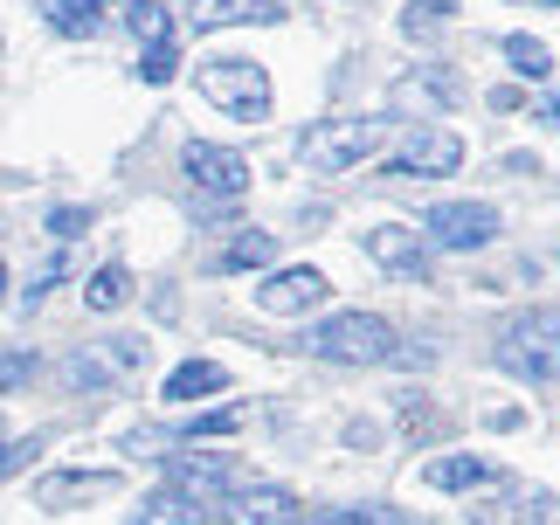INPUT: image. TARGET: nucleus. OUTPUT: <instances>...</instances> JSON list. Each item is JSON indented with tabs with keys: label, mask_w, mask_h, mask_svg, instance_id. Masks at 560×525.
Here are the masks:
<instances>
[{
	"label": "nucleus",
	"mask_w": 560,
	"mask_h": 525,
	"mask_svg": "<svg viewBox=\"0 0 560 525\" xmlns=\"http://www.w3.org/2000/svg\"><path fill=\"white\" fill-rule=\"evenodd\" d=\"M62 374H70V387H83V394H104V387H112V374H118V360L112 353H70Z\"/></svg>",
	"instance_id": "aec40b11"
},
{
	"label": "nucleus",
	"mask_w": 560,
	"mask_h": 525,
	"mask_svg": "<svg viewBox=\"0 0 560 525\" xmlns=\"http://www.w3.org/2000/svg\"><path fill=\"white\" fill-rule=\"evenodd\" d=\"M277 262V235H264V229H243L235 243H222L208 256V270L214 277H235V270H270Z\"/></svg>",
	"instance_id": "ddd939ff"
},
{
	"label": "nucleus",
	"mask_w": 560,
	"mask_h": 525,
	"mask_svg": "<svg viewBox=\"0 0 560 525\" xmlns=\"http://www.w3.org/2000/svg\"><path fill=\"white\" fill-rule=\"evenodd\" d=\"M540 118H547V125H560V97H547V104H540Z\"/></svg>",
	"instance_id": "c756f323"
},
{
	"label": "nucleus",
	"mask_w": 560,
	"mask_h": 525,
	"mask_svg": "<svg viewBox=\"0 0 560 525\" xmlns=\"http://www.w3.org/2000/svg\"><path fill=\"white\" fill-rule=\"evenodd\" d=\"M499 366L512 381H560V312H520L499 332Z\"/></svg>",
	"instance_id": "f03ea898"
},
{
	"label": "nucleus",
	"mask_w": 560,
	"mask_h": 525,
	"mask_svg": "<svg viewBox=\"0 0 560 525\" xmlns=\"http://www.w3.org/2000/svg\"><path fill=\"white\" fill-rule=\"evenodd\" d=\"M298 505H291V491H277V485H249V491H229V498H214V512L208 525H291Z\"/></svg>",
	"instance_id": "9d476101"
},
{
	"label": "nucleus",
	"mask_w": 560,
	"mask_h": 525,
	"mask_svg": "<svg viewBox=\"0 0 560 525\" xmlns=\"http://www.w3.org/2000/svg\"><path fill=\"white\" fill-rule=\"evenodd\" d=\"M42 14H49L56 35H97V8H91V0H49Z\"/></svg>",
	"instance_id": "412c9836"
},
{
	"label": "nucleus",
	"mask_w": 560,
	"mask_h": 525,
	"mask_svg": "<svg viewBox=\"0 0 560 525\" xmlns=\"http://www.w3.org/2000/svg\"><path fill=\"white\" fill-rule=\"evenodd\" d=\"M229 387V366L214 360H180L174 374H166V401H208V394Z\"/></svg>",
	"instance_id": "4468645a"
},
{
	"label": "nucleus",
	"mask_w": 560,
	"mask_h": 525,
	"mask_svg": "<svg viewBox=\"0 0 560 525\" xmlns=\"http://www.w3.org/2000/svg\"><path fill=\"white\" fill-rule=\"evenodd\" d=\"M381 139H387L381 118H326V125H312L305 139H298V160L312 173H353L360 160L381 152Z\"/></svg>",
	"instance_id": "7ed1b4c3"
},
{
	"label": "nucleus",
	"mask_w": 560,
	"mask_h": 525,
	"mask_svg": "<svg viewBox=\"0 0 560 525\" xmlns=\"http://www.w3.org/2000/svg\"><path fill=\"white\" fill-rule=\"evenodd\" d=\"M125 298H132V270H125V262H104V270H91V283H83V304H91V312H118Z\"/></svg>",
	"instance_id": "f3484780"
},
{
	"label": "nucleus",
	"mask_w": 560,
	"mask_h": 525,
	"mask_svg": "<svg viewBox=\"0 0 560 525\" xmlns=\"http://www.w3.org/2000/svg\"><path fill=\"white\" fill-rule=\"evenodd\" d=\"M62 270H70V262H62V256H49V262H42V277L28 283V291H21V304H42V298H49V283H56Z\"/></svg>",
	"instance_id": "cd10ccee"
},
{
	"label": "nucleus",
	"mask_w": 560,
	"mask_h": 525,
	"mask_svg": "<svg viewBox=\"0 0 560 525\" xmlns=\"http://www.w3.org/2000/svg\"><path fill=\"white\" fill-rule=\"evenodd\" d=\"M35 450H42L35 435H21V443H0V485H8L14 470H28V464H35Z\"/></svg>",
	"instance_id": "a878e982"
},
{
	"label": "nucleus",
	"mask_w": 560,
	"mask_h": 525,
	"mask_svg": "<svg viewBox=\"0 0 560 525\" xmlns=\"http://www.w3.org/2000/svg\"><path fill=\"white\" fill-rule=\"evenodd\" d=\"M312 353L332 360V366H387L401 353V339H395V325L374 318V312H332L312 332Z\"/></svg>",
	"instance_id": "f257e3e1"
},
{
	"label": "nucleus",
	"mask_w": 560,
	"mask_h": 525,
	"mask_svg": "<svg viewBox=\"0 0 560 525\" xmlns=\"http://www.w3.org/2000/svg\"><path fill=\"white\" fill-rule=\"evenodd\" d=\"M132 525H208V505H201V498H187V491H174V485H166L160 498H145V505L132 512Z\"/></svg>",
	"instance_id": "2eb2a0df"
},
{
	"label": "nucleus",
	"mask_w": 560,
	"mask_h": 525,
	"mask_svg": "<svg viewBox=\"0 0 560 525\" xmlns=\"http://www.w3.org/2000/svg\"><path fill=\"white\" fill-rule=\"evenodd\" d=\"M457 166H464V139H457V131H443V125L408 131L401 152L387 160V173H416V180H443V173H457Z\"/></svg>",
	"instance_id": "423d86ee"
},
{
	"label": "nucleus",
	"mask_w": 560,
	"mask_h": 525,
	"mask_svg": "<svg viewBox=\"0 0 560 525\" xmlns=\"http://www.w3.org/2000/svg\"><path fill=\"white\" fill-rule=\"evenodd\" d=\"M243 422H249L243 408H214V415H201V422H187L180 435H187V443H201V435H235Z\"/></svg>",
	"instance_id": "b1692460"
},
{
	"label": "nucleus",
	"mask_w": 560,
	"mask_h": 525,
	"mask_svg": "<svg viewBox=\"0 0 560 525\" xmlns=\"http://www.w3.org/2000/svg\"><path fill=\"white\" fill-rule=\"evenodd\" d=\"M368 256L381 262V270H395V277H429V243H422V229L381 222V229H368Z\"/></svg>",
	"instance_id": "9b49d317"
},
{
	"label": "nucleus",
	"mask_w": 560,
	"mask_h": 525,
	"mask_svg": "<svg viewBox=\"0 0 560 525\" xmlns=\"http://www.w3.org/2000/svg\"><path fill=\"white\" fill-rule=\"evenodd\" d=\"M284 0H201L194 8V21L201 28H235V21H249V14H277Z\"/></svg>",
	"instance_id": "a211bd4d"
},
{
	"label": "nucleus",
	"mask_w": 560,
	"mask_h": 525,
	"mask_svg": "<svg viewBox=\"0 0 560 525\" xmlns=\"http://www.w3.org/2000/svg\"><path fill=\"white\" fill-rule=\"evenodd\" d=\"M160 464H166V485L187 491V498H201V505H214L222 491L243 485V470H235L229 456H180V450H166Z\"/></svg>",
	"instance_id": "1a4fd4ad"
},
{
	"label": "nucleus",
	"mask_w": 560,
	"mask_h": 525,
	"mask_svg": "<svg viewBox=\"0 0 560 525\" xmlns=\"http://www.w3.org/2000/svg\"><path fill=\"white\" fill-rule=\"evenodd\" d=\"M0 298H8V262H0Z\"/></svg>",
	"instance_id": "7c9ffc66"
},
{
	"label": "nucleus",
	"mask_w": 560,
	"mask_h": 525,
	"mask_svg": "<svg viewBox=\"0 0 560 525\" xmlns=\"http://www.w3.org/2000/svg\"><path fill=\"white\" fill-rule=\"evenodd\" d=\"M112 491H118V470H56V477L35 485V505L42 512H70L83 498H112Z\"/></svg>",
	"instance_id": "f8f14e48"
},
{
	"label": "nucleus",
	"mask_w": 560,
	"mask_h": 525,
	"mask_svg": "<svg viewBox=\"0 0 560 525\" xmlns=\"http://www.w3.org/2000/svg\"><path fill=\"white\" fill-rule=\"evenodd\" d=\"M520 525H553V518H520Z\"/></svg>",
	"instance_id": "2f4dec72"
},
{
	"label": "nucleus",
	"mask_w": 560,
	"mask_h": 525,
	"mask_svg": "<svg viewBox=\"0 0 560 525\" xmlns=\"http://www.w3.org/2000/svg\"><path fill=\"white\" fill-rule=\"evenodd\" d=\"M491 235H499V208H485V201H443L422 214V243H436V249H485Z\"/></svg>",
	"instance_id": "39448f33"
},
{
	"label": "nucleus",
	"mask_w": 560,
	"mask_h": 525,
	"mask_svg": "<svg viewBox=\"0 0 560 525\" xmlns=\"http://www.w3.org/2000/svg\"><path fill=\"white\" fill-rule=\"evenodd\" d=\"M139 77H145V83H174V77H180V49H174V42H145Z\"/></svg>",
	"instance_id": "5701e85b"
},
{
	"label": "nucleus",
	"mask_w": 560,
	"mask_h": 525,
	"mask_svg": "<svg viewBox=\"0 0 560 525\" xmlns=\"http://www.w3.org/2000/svg\"><path fill=\"white\" fill-rule=\"evenodd\" d=\"M416 8H422L429 21H450V14H457V8H464V0H416Z\"/></svg>",
	"instance_id": "c85d7f7f"
},
{
	"label": "nucleus",
	"mask_w": 560,
	"mask_h": 525,
	"mask_svg": "<svg viewBox=\"0 0 560 525\" xmlns=\"http://www.w3.org/2000/svg\"><path fill=\"white\" fill-rule=\"evenodd\" d=\"M505 62L520 77H533V83L553 77V49H547V42H533V35H505Z\"/></svg>",
	"instance_id": "6ab92c4d"
},
{
	"label": "nucleus",
	"mask_w": 560,
	"mask_h": 525,
	"mask_svg": "<svg viewBox=\"0 0 560 525\" xmlns=\"http://www.w3.org/2000/svg\"><path fill=\"white\" fill-rule=\"evenodd\" d=\"M326 298H332V283H326V270H312V262H291V270H277V277L256 283V304L277 312V318L312 312V304H326Z\"/></svg>",
	"instance_id": "6e6552de"
},
{
	"label": "nucleus",
	"mask_w": 560,
	"mask_h": 525,
	"mask_svg": "<svg viewBox=\"0 0 560 525\" xmlns=\"http://www.w3.org/2000/svg\"><path fill=\"white\" fill-rule=\"evenodd\" d=\"M180 166H187V180L201 194H214V201H235V194L249 187V160L235 145H201V139H194L180 152Z\"/></svg>",
	"instance_id": "0eeeda50"
},
{
	"label": "nucleus",
	"mask_w": 560,
	"mask_h": 525,
	"mask_svg": "<svg viewBox=\"0 0 560 525\" xmlns=\"http://www.w3.org/2000/svg\"><path fill=\"white\" fill-rule=\"evenodd\" d=\"M83 229H91V208H56L49 214V235H56V243H77Z\"/></svg>",
	"instance_id": "bb28decb"
},
{
	"label": "nucleus",
	"mask_w": 560,
	"mask_h": 525,
	"mask_svg": "<svg viewBox=\"0 0 560 525\" xmlns=\"http://www.w3.org/2000/svg\"><path fill=\"white\" fill-rule=\"evenodd\" d=\"M125 21H132V35H139V42H174V14H166L160 0H139V8L125 14Z\"/></svg>",
	"instance_id": "4be33fe9"
},
{
	"label": "nucleus",
	"mask_w": 560,
	"mask_h": 525,
	"mask_svg": "<svg viewBox=\"0 0 560 525\" xmlns=\"http://www.w3.org/2000/svg\"><path fill=\"white\" fill-rule=\"evenodd\" d=\"M422 485L429 491H478V485H491V464L485 456H436L422 470Z\"/></svg>",
	"instance_id": "dca6fc26"
},
{
	"label": "nucleus",
	"mask_w": 560,
	"mask_h": 525,
	"mask_svg": "<svg viewBox=\"0 0 560 525\" xmlns=\"http://www.w3.org/2000/svg\"><path fill=\"white\" fill-rule=\"evenodd\" d=\"M547 8H560V0H547Z\"/></svg>",
	"instance_id": "473e14b6"
},
{
	"label": "nucleus",
	"mask_w": 560,
	"mask_h": 525,
	"mask_svg": "<svg viewBox=\"0 0 560 525\" xmlns=\"http://www.w3.org/2000/svg\"><path fill=\"white\" fill-rule=\"evenodd\" d=\"M28 381H35V353H0V394H14Z\"/></svg>",
	"instance_id": "393cba45"
},
{
	"label": "nucleus",
	"mask_w": 560,
	"mask_h": 525,
	"mask_svg": "<svg viewBox=\"0 0 560 525\" xmlns=\"http://www.w3.org/2000/svg\"><path fill=\"white\" fill-rule=\"evenodd\" d=\"M201 97L214 104V112H229V118H270V77H264V62H249V56H208L201 62Z\"/></svg>",
	"instance_id": "20e7f679"
}]
</instances>
